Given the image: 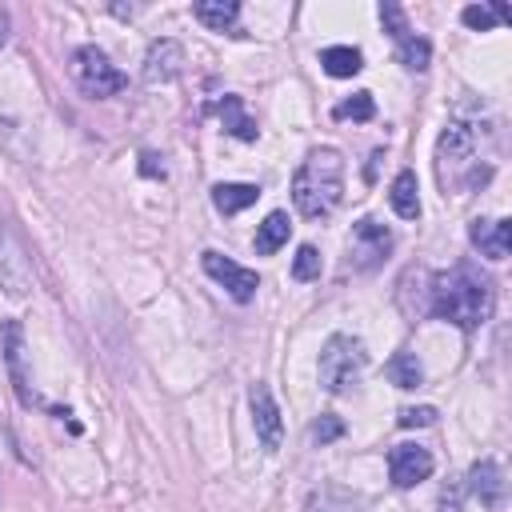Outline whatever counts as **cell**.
I'll return each instance as SVG.
<instances>
[{"mask_svg": "<svg viewBox=\"0 0 512 512\" xmlns=\"http://www.w3.org/2000/svg\"><path fill=\"white\" fill-rule=\"evenodd\" d=\"M220 124H224L236 140H256V136H260L256 120L244 112V100H240V96H232V92L220 100Z\"/></svg>", "mask_w": 512, "mask_h": 512, "instance_id": "ac0fdd59", "label": "cell"}, {"mask_svg": "<svg viewBox=\"0 0 512 512\" xmlns=\"http://www.w3.org/2000/svg\"><path fill=\"white\" fill-rule=\"evenodd\" d=\"M508 16V4H468L464 12H460V20L468 24V28H476V32H488V28H496L500 20Z\"/></svg>", "mask_w": 512, "mask_h": 512, "instance_id": "603a6c76", "label": "cell"}, {"mask_svg": "<svg viewBox=\"0 0 512 512\" xmlns=\"http://www.w3.org/2000/svg\"><path fill=\"white\" fill-rule=\"evenodd\" d=\"M192 16L204 28H212V32H232L236 28V16H240V4L236 0H200L192 8Z\"/></svg>", "mask_w": 512, "mask_h": 512, "instance_id": "e0dca14e", "label": "cell"}, {"mask_svg": "<svg viewBox=\"0 0 512 512\" xmlns=\"http://www.w3.org/2000/svg\"><path fill=\"white\" fill-rule=\"evenodd\" d=\"M432 468H436V460H432V452L420 448V444H396V448L388 452V476H392L396 488H412V484L428 480Z\"/></svg>", "mask_w": 512, "mask_h": 512, "instance_id": "30bf717a", "label": "cell"}, {"mask_svg": "<svg viewBox=\"0 0 512 512\" xmlns=\"http://www.w3.org/2000/svg\"><path fill=\"white\" fill-rule=\"evenodd\" d=\"M388 380H392L396 388H420L424 372H420L416 352H396V356L388 360Z\"/></svg>", "mask_w": 512, "mask_h": 512, "instance_id": "7402d4cb", "label": "cell"}, {"mask_svg": "<svg viewBox=\"0 0 512 512\" xmlns=\"http://www.w3.org/2000/svg\"><path fill=\"white\" fill-rule=\"evenodd\" d=\"M0 340H4V364H8V380H12V388H16V400H20L24 408H32L36 396H32L28 348H24V328H20V320H4V324H0Z\"/></svg>", "mask_w": 512, "mask_h": 512, "instance_id": "52a82bcc", "label": "cell"}, {"mask_svg": "<svg viewBox=\"0 0 512 512\" xmlns=\"http://www.w3.org/2000/svg\"><path fill=\"white\" fill-rule=\"evenodd\" d=\"M476 156V128H468L464 120H452L440 140H436V160H440V180L448 176V168H464Z\"/></svg>", "mask_w": 512, "mask_h": 512, "instance_id": "7c38bea8", "label": "cell"}, {"mask_svg": "<svg viewBox=\"0 0 512 512\" xmlns=\"http://www.w3.org/2000/svg\"><path fill=\"white\" fill-rule=\"evenodd\" d=\"M248 408H252V428H256V440L264 452H280V440H284V420H280V408L272 400V388L264 380H256L248 388Z\"/></svg>", "mask_w": 512, "mask_h": 512, "instance_id": "ba28073f", "label": "cell"}, {"mask_svg": "<svg viewBox=\"0 0 512 512\" xmlns=\"http://www.w3.org/2000/svg\"><path fill=\"white\" fill-rule=\"evenodd\" d=\"M184 44L172 36H160L144 52V84H172L184 72Z\"/></svg>", "mask_w": 512, "mask_h": 512, "instance_id": "9c48e42d", "label": "cell"}, {"mask_svg": "<svg viewBox=\"0 0 512 512\" xmlns=\"http://www.w3.org/2000/svg\"><path fill=\"white\" fill-rule=\"evenodd\" d=\"M380 24H384V32H388L392 40H404V36L412 32V24H408L404 8H400V4H392V0H384V4H380Z\"/></svg>", "mask_w": 512, "mask_h": 512, "instance_id": "d4e9b609", "label": "cell"}, {"mask_svg": "<svg viewBox=\"0 0 512 512\" xmlns=\"http://www.w3.org/2000/svg\"><path fill=\"white\" fill-rule=\"evenodd\" d=\"M388 252H392V232H388L380 220L364 216V220L352 224V236H348V268H352V272H372V268H380Z\"/></svg>", "mask_w": 512, "mask_h": 512, "instance_id": "5b68a950", "label": "cell"}, {"mask_svg": "<svg viewBox=\"0 0 512 512\" xmlns=\"http://www.w3.org/2000/svg\"><path fill=\"white\" fill-rule=\"evenodd\" d=\"M72 80H76L80 92L92 96V100L116 96V92L128 84L124 72H120V68L108 60V52L96 48V44H80V48L72 52Z\"/></svg>", "mask_w": 512, "mask_h": 512, "instance_id": "277c9868", "label": "cell"}, {"mask_svg": "<svg viewBox=\"0 0 512 512\" xmlns=\"http://www.w3.org/2000/svg\"><path fill=\"white\" fill-rule=\"evenodd\" d=\"M320 276V252L312 244H300L292 256V280H316Z\"/></svg>", "mask_w": 512, "mask_h": 512, "instance_id": "484cf974", "label": "cell"}, {"mask_svg": "<svg viewBox=\"0 0 512 512\" xmlns=\"http://www.w3.org/2000/svg\"><path fill=\"white\" fill-rule=\"evenodd\" d=\"M368 364V352H364V340L356 336H328L324 348H320V388L324 392H344Z\"/></svg>", "mask_w": 512, "mask_h": 512, "instance_id": "3957f363", "label": "cell"}, {"mask_svg": "<svg viewBox=\"0 0 512 512\" xmlns=\"http://www.w3.org/2000/svg\"><path fill=\"white\" fill-rule=\"evenodd\" d=\"M344 196V156L336 148H312L292 176V204L300 216L320 220Z\"/></svg>", "mask_w": 512, "mask_h": 512, "instance_id": "7a4b0ae2", "label": "cell"}, {"mask_svg": "<svg viewBox=\"0 0 512 512\" xmlns=\"http://www.w3.org/2000/svg\"><path fill=\"white\" fill-rule=\"evenodd\" d=\"M0 288L8 296H16V300L28 296V288H32V268H28V260H24V252L12 240L4 220H0Z\"/></svg>", "mask_w": 512, "mask_h": 512, "instance_id": "8fae6325", "label": "cell"}, {"mask_svg": "<svg viewBox=\"0 0 512 512\" xmlns=\"http://www.w3.org/2000/svg\"><path fill=\"white\" fill-rule=\"evenodd\" d=\"M332 116L336 120H372L376 116V100H372V92H352L348 100H340L332 108Z\"/></svg>", "mask_w": 512, "mask_h": 512, "instance_id": "cb8c5ba5", "label": "cell"}, {"mask_svg": "<svg viewBox=\"0 0 512 512\" xmlns=\"http://www.w3.org/2000/svg\"><path fill=\"white\" fill-rule=\"evenodd\" d=\"M464 496H468V492H464V480H448V484L440 488V504H436V508H440V512H464Z\"/></svg>", "mask_w": 512, "mask_h": 512, "instance_id": "4316f807", "label": "cell"}, {"mask_svg": "<svg viewBox=\"0 0 512 512\" xmlns=\"http://www.w3.org/2000/svg\"><path fill=\"white\" fill-rule=\"evenodd\" d=\"M464 492L476 496L484 508H500V504H504V492H508V484H504V468H500L496 460H476V464L468 468Z\"/></svg>", "mask_w": 512, "mask_h": 512, "instance_id": "4fadbf2b", "label": "cell"}, {"mask_svg": "<svg viewBox=\"0 0 512 512\" xmlns=\"http://www.w3.org/2000/svg\"><path fill=\"white\" fill-rule=\"evenodd\" d=\"M396 424L400 428H424V424H436V408H404L400 416H396Z\"/></svg>", "mask_w": 512, "mask_h": 512, "instance_id": "f1b7e54d", "label": "cell"}, {"mask_svg": "<svg viewBox=\"0 0 512 512\" xmlns=\"http://www.w3.org/2000/svg\"><path fill=\"white\" fill-rule=\"evenodd\" d=\"M4 40H8V12L0 8V44H4Z\"/></svg>", "mask_w": 512, "mask_h": 512, "instance_id": "f546056e", "label": "cell"}, {"mask_svg": "<svg viewBox=\"0 0 512 512\" xmlns=\"http://www.w3.org/2000/svg\"><path fill=\"white\" fill-rule=\"evenodd\" d=\"M420 188H416V172L412 168H404V172H396V180H392V188H388V204H392V212L400 216V220H416L420 216V196H416Z\"/></svg>", "mask_w": 512, "mask_h": 512, "instance_id": "2e32d148", "label": "cell"}, {"mask_svg": "<svg viewBox=\"0 0 512 512\" xmlns=\"http://www.w3.org/2000/svg\"><path fill=\"white\" fill-rule=\"evenodd\" d=\"M288 232H292L288 212H268V216H264V224L256 228V252H260V256L280 252V248L288 244Z\"/></svg>", "mask_w": 512, "mask_h": 512, "instance_id": "d6986e66", "label": "cell"}, {"mask_svg": "<svg viewBox=\"0 0 512 512\" xmlns=\"http://www.w3.org/2000/svg\"><path fill=\"white\" fill-rule=\"evenodd\" d=\"M492 312V280L472 264H452L448 272H432L428 280V316L472 332Z\"/></svg>", "mask_w": 512, "mask_h": 512, "instance_id": "6da1fadb", "label": "cell"}, {"mask_svg": "<svg viewBox=\"0 0 512 512\" xmlns=\"http://www.w3.org/2000/svg\"><path fill=\"white\" fill-rule=\"evenodd\" d=\"M200 264H204V272H208L216 284H224V292H228L236 304H248V300L256 296V288H260V276H256L252 268L228 260V256L216 252V248H208V252L200 256Z\"/></svg>", "mask_w": 512, "mask_h": 512, "instance_id": "8992f818", "label": "cell"}, {"mask_svg": "<svg viewBox=\"0 0 512 512\" xmlns=\"http://www.w3.org/2000/svg\"><path fill=\"white\" fill-rule=\"evenodd\" d=\"M336 436H344V424H340V416L324 412V416L312 424V440H316V444H328V440H336Z\"/></svg>", "mask_w": 512, "mask_h": 512, "instance_id": "83f0119b", "label": "cell"}, {"mask_svg": "<svg viewBox=\"0 0 512 512\" xmlns=\"http://www.w3.org/2000/svg\"><path fill=\"white\" fill-rule=\"evenodd\" d=\"M320 64H324V72L328 76H356L360 68H364V56H360V48H352V44H332V48H324L320 52Z\"/></svg>", "mask_w": 512, "mask_h": 512, "instance_id": "ffe728a7", "label": "cell"}, {"mask_svg": "<svg viewBox=\"0 0 512 512\" xmlns=\"http://www.w3.org/2000/svg\"><path fill=\"white\" fill-rule=\"evenodd\" d=\"M468 240L480 248V256L504 260L508 248H512V220H472Z\"/></svg>", "mask_w": 512, "mask_h": 512, "instance_id": "5bb4252c", "label": "cell"}, {"mask_svg": "<svg viewBox=\"0 0 512 512\" xmlns=\"http://www.w3.org/2000/svg\"><path fill=\"white\" fill-rule=\"evenodd\" d=\"M396 56H400V64H404L408 72H424V68H428V60H432V48H428V40H424V36L408 32L404 40H396Z\"/></svg>", "mask_w": 512, "mask_h": 512, "instance_id": "44dd1931", "label": "cell"}, {"mask_svg": "<svg viewBox=\"0 0 512 512\" xmlns=\"http://www.w3.org/2000/svg\"><path fill=\"white\" fill-rule=\"evenodd\" d=\"M256 200H260V188H256V184L224 180V184L212 188V208H216L220 216H236V212H244V208L256 204Z\"/></svg>", "mask_w": 512, "mask_h": 512, "instance_id": "9a60e30c", "label": "cell"}]
</instances>
